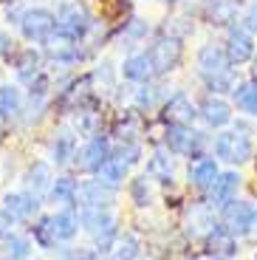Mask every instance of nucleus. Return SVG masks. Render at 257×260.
<instances>
[{
	"instance_id": "423d86ee",
	"label": "nucleus",
	"mask_w": 257,
	"mask_h": 260,
	"mask_svg": "<svg viewBox=\"0 0 257 260\" xmlns=\"http://www.w3.org/2000/svg\"><path fill=\"white\" fill-rule=\"evenodd\" d=\"M254 223H257V212L249 207V204H243V201H229V204L223 207L220 226H223L229 235H235V238H243V235H249L251 229H254Z\"/></svg>"
},
{
	"instance_id": "6ab92c4d",
	"label": "nucleus",
	"mask_w": 257,
	"mask_h": 260,
	"mask_svg": "<svg viewBox=\"0 0 257 260\" xmlns=\"http://www.w3.org/2000/svg\"><path fill=\"white\" fill-rule=\"evenodd\" d=\"M51 223H54L57 243L59 241H71L74 235L79 232V215L74 212V207H65V209H59L57 215H51Z\"/></svg>"
},
{
	"instance_id": "72a5a7b5",
	"label": "nucleus",
	"mask_w": 257,
	"mask_h": 260,
	"mask_svg": "<svg viewBox=\"0 0 257 260\" xmlns=\"http://www.w3.org/2000/svg\"><path fill=\"white\" fill-rule=\"evenodd\" d=\"M243 28H246L249 34L257 31V0H251L249 9H246V14H243Z\"/></svg>"
},
{
	"instance_id": "20e7f679",
	"label": "nucleus",
	"mask_w": 257,
	"mask_h": 260,
	"mask_svg": "<svg viewBox=\"0 0 257 260\" xmlns=\"http://www.w3.org/2000/svg\"><path fill=\"white\" fill-rule=\"evenodd\" d=\"M147 62H150V71L153 77H164L181 62V43L175 37H158L153 46L147 48Z\"/></svg>"
},
{
	"instance_id": "ddd939ff",
	"label": "nucleus",
	"mask_w": 257,
	"mask_h": 260,
	"mask_svg": "<svg viewBox=\"0 0 257 260\" xmlns=\"http://www.w3.org/2000/svg\"><path fill=\"white\" fill-rule=\"evenodd\" d=\"M186 232L192 238H201V235H209L215 229V212L209 204H192L186 209Z\"/></svg>"
},
{
	"instance_id": "f704fd0d",
	"label": "nucleus",
	"mask_w": 257,
	"mask_h": 260,
	"mask_svg": "<svg viewBox=\"0 0 257 260\" xmlns=\"http://www.w3.org/2000/svg\"><path fill=\"white\" fill-rule=\"evenodd\" d=\"M12 226H14V218L6 212V209H0V241H3L9 232H12Z\"/></svg>"
},
{
	"instance_id": "a878e982",
	"label": "nucleus",
	"mask_w": 257,
	"mask_h": 260,
	"mask_svg": "<svg viewBox=\"0 0 257 260\" xmlns=\"http://www.w3.org/2000/svg\"><path fill=\"white\" fill-rule=\"evenodd\" d=\"M235 91V105H238L243 113L249 116H257V82H240Z\"/></svg>"
},
{
	"instance_id": "2f4dec72",
	"label": "nucleus",
	"mask_w": 257,
	"mask_h": 260,
	"mask_svg": "<svg viewBox=\"0 0 257 260\" xmlns=\"http://www.w3.org/2000/svg\"><path fill=\"white\" fill-rule=\"evenodd\" d=\"M133 201L139 207H147L150 204V187H147V178H136L133 181Z\"/></svg>"
},
{
	"instance_id": "cd10ccee",
	"label": "nucleus",
	"mask_w": 257,
	"mask_h": 260,
	"mask_svg": "<svg viewBox=\"0 0 257 260\" xmlns=\"http://www.w3.org/2000/svg\"><path fill=\"white\" fill-rule=\"evenodd\" d=\"M51 198L62 207H74L77 204V181L71 178H57L51 181Z\"/></svg>"
},
{
	"instance_id": "f8f14e48",
	"label": "nucleus",
	"mask_w": 257,
	"mask_h": 260,
	"mask_svg": "<svg viewBox=\"0 0 257 260\" xmlns=\"http://www.w3.org/2000/svg\"><path fill=\"white\" fill-rule=\"evenodd\" d=\"M238 187H240V176L238 173H218L209 187V207H226L229 201H235L238 195Z\"/></svg>"
},
{
	"instance_id": "39448f33",
	"label": "nucleus",
	"mask_w": 257,
	"mask_h": 260,
	"mask_svg": "<svg viewBox=\"0 0 257 260\" xmlns=\"http://www.w3.org/2000/svg\"><path fill=\"white\" fill-rule=\"evenodd\" d=\"M17 26H20V31H23V37H26L28 43H45V40L51 37L57 20H54V14L48 12V9H28V12H23V17L17 20Z\"/></svg>"
},
{
	"instance_id": "393cba45",
	"label": "nucleus",
	"mask_w": 257,
	"mask_h": 260,
	"mask_svg": "<svg viewBox=\"0 0 257 260\" xmlns=\"http://www.w3.org/2000/svg\"><path fill=\"white\" fill-rule=\"evenodd\" d=\"M147 173H150L153 178H158V181H164V184L173 181V158H170V153H167L164 147H158L153 156H150Z\"/></svg>"
},
{
	"instance_id": "9b49d317",
	"label": "nucleus",
	"mask_w": 257,
	"mask_h": 260,
	"mask_svg": "<svg viewBox=\"0 0 257 260\" xmlns=\"http://www.w3.org/2000/svg\"><path fill=\"white\" fill-rule=\"evenodd\" d=\"M3 204H6L3 209L12 215L14 221H31L40 209V198L31 192H9L3 198Z\"/></svg>"
},
{
	"instance_id": "c756f323",
	"label": "nucleus",
	"mask_w": 257,
	"mask_h": 260,
	"mask_svg": "<svg viewBox=\"0 0 257 260\" xmlns=\"http://www.w3.org/2000/svg\"><path fill=\"white\" fill-rule=\"evenodd\" d=\"M31 235H34V241H37L43 249H54V246H57V235H54L51 215H48V218H40V221L31 226Z\"/></svg>"
},
{
	"instance_id": "e433bc0d",
	"label": "nucleus",
	"mask_w": 257,
	"mask_h": 260,
	"mask_svg": "<svg viewBox=\"0 0 257 260\" xmlns=\"http://www.w3.org/2000/svg\"><path fill=\"white\" fill-rule=\"evenodd\" d=\"M3 54H6V34L0 31V57H3Z\"/></svg>"
},
{
	"instance_id": "58836bf2",
	"label": "nucleus",
	"mask_w": 257,
	"mask_h": 260,
	"mask_svg": "<svg viewBox=\"0 0 257 260\" xmlns=\"http://www.w3.org/2000/svg\"><path fill=\"white\" fill-rule=\"evenodd\" d=\"M254 77H257V54H254Z\"/></svg>"
},
{
	"instance_id": "aec40b11",
	"label": "nucleus",
	"mask_w": 257,
	"mask_h": 260,
	"mask_svg": "<svg viewBox=\"0 0 257 260\" xmlns=\"http://www.w3.org/2000/svg\"><path fill=\"white\" fill-rule=\"evenodd\" d=\"M189 184L198 189H209L215 181V176H218V164L212 161V158H198V161L189 164Z\"/></svg>"
},
{
	"instance_id": "7ed1b4c3",
	"label": "nucleus",
	"mask_w": 257,
	"mask_h": 260,
	"mask_svg": "<svg viewBox=\"0 0 257 260\" xmlns=\"http://www.w3.org/2000/svg\"><path fill=\"white\" fill-rule=\"evenodd\" d=\"M54 20H57L54 31H59L62 37L74 40V43H79V40L93 28V17H90V12L85 6H79V3H65V6L57 12Z\"/></svg>"
},
{
	"instance_id": "4be33fe9",
	"label": "nucleus",
	"mask_w": 257,
	"mask_h": 260,
	"mask_svg": "<svg viewBox=\"0 0 257 260\" xmlns=\"http://www.w3.org/2000/svg\"><path fill=\"white\" fill-rule=\"evenodd\" d=\"M51 167H48V164L45 161H34L31 167H28V173H26V187L28 189H34L31 195H43L45 189H51Z\"/></svg>"
},
{
	"instance_id": "412c9836",
	"label": "nucleus",
	"mask_w": 257,
	"mask_h": 260,
	"mask_svg": "<svg viewBox=\"0 0 257 260\" xmlns=\"http://www.w3.org/2000/svg\"><path fill=\"white\" fill-rule=\"evenodd\" d=\"M20 111H23V93L14 85H0V119L3 122L20 119Z\"/></svg>"
},
{
	"instance_id": "473e14b6",
	"label": "nucleus",
	"mask_w": 257,
	"mask_h": 260,
	"mask_svg": "<svg viewBox=\"0 0 257 260\" xmlns=\"http://www.w3.org/2000/svg\"><path fill=\"white\" fill-rule=\"evenodd\" d=\"M155 96H158V88H142V91L136 93V105H139L142 111H150L155 105Z\"/></svg>"
},
{
	"instance_id": "c9c22d12",
	"label": "nucleus",
	"mask_w": 257,
	"mask_h": 260,
	"mask_svg": "<svg viewBox=\"0 0 257 260\" xmlns=\"http://www.w3.org/2000/svg\"><path fill=\"white\" fill-rule=\"evenodd\" d=\"M93 79H97V82H102V79H105V82H108V88H110V85H113V74H110V62H102V65H99V68H97V74H93Z\"/></svg>"
},
{
	"instance_id": "0eeeda50",
	"label": "nucleus",
	"mask_w": 257,
	"mask_h": 260,
	"mask_svg": "<svg viewBox=\"0 0 257 260\" xmlns=\"http://www.w3.org/2000/svg\"><path fill=\"white\" fill-rule=\"evenodd\" d=\"M206 144V136L198 130H189V124H170L167 127V147L173 153H184V156L201 158V147Z\"/></svg>"
},
{
	"instance_id": "9d476101",
	"label": "nucleus",
	"mask_w": 257,
	"mask_h": 260,
	"mask_svg": "<svg viewBox=\"0 0 257 260\" xmlns=\"http://www.w3.org/2000/svg\"><path fill=\"white\" fill-rule=\"evenodd\" d=\"M108 156H110V144H108V139L105 136H90L88 142H85V147L79 150L77 156V164L82 170H88V173H97L99 167H102L105 161H108Z\"/></svg>"
},
{
	"instance_id": "6e6552de",
	"label": "nucleus",
	"mask_w": 257,
	"mask_h": 260,
	"mask_svg": "<svg viewBox=\"0 0 257 260\" xmlns=\"http://www.w3.org/2000/svg\"><path fill=\"white\" fill-rule=\"evenodd\" d=\"M223 54H226V59H229V65H243V62H249V59L254 57V40H251V34L246 31L243 26L229 28Z\"/></svg>"
},
{
	"instance_id": "1a4fd4ad",
	"label": "nucleus",
	"mask_w": 257,
	"mask_h": 260,
	"mask_svg": "<svg viewBox=\"0 0 257 260\" xmlns=\"http://www.w3.org/2000/svg\"><path fill=\"white\" fill-rule=\"evenodd\" d=\"M116 198V189L102 184L99 178H90V181H82L77 187V201L82 207H97V209H110Z\"/></svg>"
},
{
	"instance_id": "b1692460",
	"label": "nucleus",
	"mask_w": 257,
	"mask_h": 260,
	"mask_svg": "<svg viewBox=\"0 0 257 260\" xmlns=\"http://www.w3.org/2000/svg\"><path fill=\"white\" fill-rule=\"evenodd\" d=\"M122 74L130 82H150V79H153V71H150V62H147L144 54H133V57L124 59Z\"/></svg>"
},
{
	"instance_id": "dca6fc26",
	"label": "nucleus",
	"mask_w": 257,
	"mask_h": 260,
	"mask_svg": "<svg viewBox=\"0 0 257 260\" xmlns=\"http://www.w3.org/2000/svg\"><path fill=\"white\" fill-rule=\"evenodd\" d=\"M40 68H43V57H40V51H34V48L20 51L17 59H14V74H17L20 82H26V85H34V82H37Z\"/></svg>"
},
{
	"instance_id": "c85d7f7f",
	"label": "nucleus",
	"mask_w": 257,
	"mask_h": 260,
	"mask_svg": "<svg viewBox=\"0 0 257 260\" xmlns=\"http://www.w3.org/2000/svg\"><path fill=\"white\" fill-rule=\"evenodd\" d=\"M139 257V238L136 235H124L116 241V246L110 249V260H136Z\"/></svg>"
},
{
	"instance_id": "bb28decb",
	"label": "nucleus",
	"mask_w": 257,
	"mask_h": 260,
	"mask_svg": "<svg viewBox=\"0 0 257 260\" xmlns=\"http://www.w3.org/2000/svg\"><path fill=\"white\" fill-rule=\"evenodd\" d=\"M28 252H31V243H28L26 235L9 232L3 238V254H6V260H23Z\"/></svg>"
},
{
	"instance_id": "f257e3e1",
	"label": "nucleus",
	"mask_w": 257,
	"mask_h": 260,
	"mask_svg": "<svg viewBox=\"0 0 257 260\" xmlns=\"http://www.w3.org/2000/svg\"><path fill=\"white\" fill-rule=\"evenodd\" d=\"M198 77L206 82L209 91H232L235 88V74L229 68V59H226L223 48L218 46H204L198 51Z\"/></svg>"
},
{
	"instance_id": "2eb2a0df",
	"label": "nucleus",
	"mask_w": 257,
	"mask_h": 260,
	"mask_svg": "<svg viewBox=\"0 0 257 260\" xmlns=\"http://www.w3.org/2000/svg\"><path fill=\"white\" fill-rule=\"evenodd\" d=\"M164 116H167L170 124H189L198 116V108L189 102L186 93H175V96H170L167 105H164Z\"/></svg>"
},
{
	"instance_id": "5701e85b",
	"label": "nucleus",
	"mask_w": 257,
	"mask_h": 260,
	"mask_svg": "<svg viewBox=\"0 0 257 260\" xmlns=\"http://www.w3.org/2000/svg\"><path fill=\"white\" fill-rule=\"evenodd\" d=\"M206 246H209V254L223 260L229 254H235V235H229L223 226H215L212 232L206 235Z\"/></svg>"
},
{
	"instance_id": "f3484780",
	"label": "nucleus",
	"mask_w": 257,
	"mask_h": 260,
	"mask_svg": "<svg viewBox=\"0 0 257 260\" xmlns=\"http://www.w3.org/2000/svg\"><path fill=\"white\" fill-rule=\"evenodd\" d=\"M77 156V133L71 127H62L51 139V158L54 164H68Z\"/></svg>"
},
{
	"instance_id": "4c0bfd02",
	"label": "nucleus",
	"mask_w": 257,
	"mask_h": 260,
	"mask_svg": "<svg viewBox=\"0 0 257 260\" xmlns=\"http://www.w3.org/2000/svg\"><path fill=\"white\" fill-rule=\"evenodd\" d=\"M195 260H220V257H215V254H206V257H195Z\"/></svg>"
},
{
	"instance_id": "4468645a",
	"label": "nucleus",
	"mask_w": 257,
	"mask_h": 260,
	"mask_svg": "<svg viewBox=\"0 0 257 260\" xmlns=\"http://www.w3.org/2000/svg\"><path fill=\"white\" fill-rule=\"evenodd\" d=\"M198 116L204 119L209 127H223V124L232 122V108L226 99L220 96H206L198 108Z\"/></svg>"
},
{
	"instance_id": "7c9ffc66",
	"label": "nucleus",
	"mask_w": 257,
	"mask_h": 260,
	"mask_svg": "<svg viewBox=\"0 0 257 260\" xmlns=\"http://www.w3.org/2000/svg\"><path fill=\"white\" fill-rule=\"evenodd\" d=\"M147 31H150L147 23L139 20V17H133L127 23V28H124V37H127V40H142V37H147Z\"/></svg>"
},
{
	"instance_id": "a211bd4d",
	"label": "nucleus",
	"mask_w": 257,
	"mask_h": 260,
	"mask_svg": "<svg viewBox=\"0 0 257 260\" xmlns=\"http://www.w3.org/2000/svg\"><path fill=\"white\" fill-rule=\"evenodd\" d=\"M206 17L212 26H229L238 17V0H206Z\"/></svg>"
},
{
	"instance_id": "f03ea898",
	"label": "nucleus",
	"mask_w": 257,
	"mask_h": 260,
	"mask_svg": "<svg viewBox=\"0 0 257 260\" xmlns=\"http://www.w3.org/2000/svg\"><path fill=\"white\" fill-rule=\"evenodd\" d=\"M215 156L229 164H246L254 156V144L243 127L226 130V133H218V139H215Z\"/></svg>"
}]
</instances>
